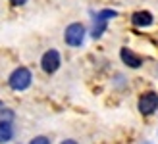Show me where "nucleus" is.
<instances>
[{
	"mask_svg": "<svg viewBox=\"0 0 158 144\" xmlns=\"http://www.w3.org/2000/svg\"><path fill=\"white\" fill-rule=\"evenodd\" d=\"M31 79L33 77H31V71L27 67H18L10 75V86L14 90H25V89H29Z\"/></svg>",
	"mask_w": 158,
	"mask_h": 144,
	"instance_id": "obj_1",
	"label": "nucleus"
},
{
	"mask_svg": "<svg viewBox=\"0 0 158 144\" xmlns=\"http://www.w3.org/2000/svg\"><path fill=\"white\" fill-rule=\"evenodd\" d=\"M62 144H77V142H75V140H72V138H68V140H64Z\"/></svg>",
	"mask_w": 158,
	"mask_h": 144,
	"instance_id": "obj_12",
	"label": "nucleus"
},
{
	"mask_svg": "<svg viewBox=\"0 0 158 144\" xmlns=\"http://www.w3.org/2000/svg\"><path fill=\"white\" fill-rule=\"evenodd\" d=\"M158 110V94L156 92H147L139 98V111L143 115H151Z\"/></svg>",
	"mask_w": 158,
	"mask_h": 144,
	"instance_id": "obj_5",
	"label": "nucleus"
},
{
	"mask_svg": "<svg viewBox=\"0 0 158 144\" xmlns=\"http://www.w3.org/2000/svg\"><path fill=\"white\" fill-rule=\"evenodd\" d=\"M116 15H118L116 10H102V12H98L97 15H94V27H93L91 37H93V38H100L102 33L106 31V23H108V19L116 18Z\"/></svg>",
	"mask_w": 158,
	"mask_h": 144,
	"instance_id": "obj_3",
	"label": "nucleus"
},
{
	"mask_svg": "<svg viewBox=\"0 0 158 144\" xmlns=\"http://www.w3.org/2000/svg\"><path fill=\"white\" fill-rule=\"evenodd\" d=\"M41 67L44 73H54V71H58L60 67V52L58 50H46L43 54V58H41Z\"/></svg>",
	"mask_w": 158,
	"mask_h": 144,
	"instance_id": "obj_4",
	"label": "nucleus"
},
{
	"mask_svg": "<svg viewBox=\"0 0 158 144\" xmlns=\"http://www.w3.org/2000/svg\"><path fill=\"white\" fill-rule=\"evenodd\" d=\"M131 21H133L135 27H148V25H152L154 19H152L151 12H135L133 18H131Z\"/></svg>",
	"mask_w": 158,
	"mask_h": 144,
	"instance_id": "obj_7",
	"label": "nucleus"
},
{
	"mask_svg": "<svg viewBox=\"0 0 158 144\" xmlns=\"http://www.w3.org/2000/svg\"><path fill=\"white\" fill-rule=\"evenodd\" d=\"M14 117H15V114H14L12 110H8V108L0 110V121H4V123H12V121H14Z\"/></svg>",
	"mask_w": 158,
	"mask_h": 144,
	"instance_id": "obj_9",
	"label": "nucleus"
},
{
	"mask_svg": "<svg viewBox=\"0 0 158 144\" xmlns=\"http://www.w3.org/2000/svg\"><path fill=\"white\" fill-rule=\"evenodd\" d=\"M83 38H85V27L81 23H72V25L66 27V33H64V41L68 46H81L83 44Z\"/></svg>",
	"mask_w": 158,
	"mask_h": 144,
	"instance_id": "obj_2",
	"label": "nucleus"
},
{
	"mask_svg": "<svg viewBox=\"0 0 158 144\" xmlns=\"http://www.w3.org/2000/svg\"><path fill=\"white\" fill-rule=\"evenodd\" d=\"M120 56H122V62H123L127 67L137 69V67H141V63H143V60H141L135 52H131L129 48H122V50H120Z\"/></svg>",
	"mask_w": 158,
	"mask_h": 144,
	"instance_id": "obj_6",
	"label": "nucleus"
},
{
	"mask_svg": "<svg viewBox=\"0 0 158 144\" xmlns=\"http://www.w3.org/2000/svg\"><path fill=\"white\" fill-rule=\"evenodd\" d=\"M14 138V125L0 121V144H6Z\"/></svg>",
	"mask_w": 158,
	"mask_h": 144,
	"instance_id": "obj_8",
	"label": "nucleus"
},
{
	"mask_svg": "<svg viewBox=\"0 0 158 144\" xmlns=\"http://www.w3.org/2000/svg\"><path fill=\"white\" fill-rule=\"evenodd\" d=\"M29 144H50V140L46 138V137H35Z\"/></svg>",
	"mask_w": 158,
	"mask_h": 144,
	"instance_id": "obj_10",
	"label": "nucleus"
},
{
	"mask_svg": "<svg viewBox=\"0 0 158 144\" xmlns=\"http://www.w3.org/2000/svg\"><path fill=\"white\" fill-rule=\"evenodd\" d=\"M10 2H12V6H23L27 0H10Z\"/></svg>",
	"mask_w": 158,
	"mask_h": 144,
	"instance_id": "obj_11",
	"label": "nucleus"
}]
</instances>
